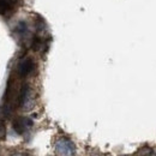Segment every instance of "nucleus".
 Here are the masks:
<instances>
[{
	"label": "nucleus",
	"instance_id": "3",
	"mask_svg": "<svg viewBox=\"0 0 156 156\" xmlns=\"http://www.w3.org/2000/svg\"><path fill=\"white\" fill-rule=\"evenodd\" d=\"M31 125H33V121H31L30 119L24 118V117H20V118H17V119H15V121H13V124H12L15 131H16L17 133H20V135L24 133L25 131H28V130L31 127Z\"/></svg>",
	"mask_w": 156,
	"mask_h": 156
},
{
	"label": "nucleus",
	"instance_id": "2",
	"mask_svg": "<svg viewBox=\"0 0 156 156\" xmlns=\"http://www.w3.org/2000/svg\"><path fill=\"white\" fill-rule=\"evenodd\" d=\"M34 70V61L30 58L22 59L17 65V75L20 77H27L29 76Z\"/></svg>",
	"mask_w": 156,
	"mask_h": 156
},
{
	"label": "nucleus",
	"instance_id": "1",
	"mask_svg": "<svg viewBox=\"0 0 156 156\" xmlns=\"http://www.w3.org/2000/svg\"><path fill=\"white\" fill-rule=\"evenodd\" d=\"M55 151L59 156H73L75 145L71 140L66 138H61L55 143Z\"/></svg>",
	"mask_w": 156,
	"mask_h": 156
},
{
	"label": "nucleus",
	"instance_id": "4",
	"mask_svg": "<svg viewBox=\"0 0 156 156\" xmlns=\"http://www.w3.org/2000/svg\"><path fill=\"white\" fill-rule=\"evenodd\" d=\"M16 0H0V15H6L13 10Z\"/></svg>",
	"mask_w": 156,
	"mask_h": 156
},
{
	"label": "nucleus",
	"instance_id": "6",
	"mask_svg": "<svg viewBox=\"0 0 156 156\" xmlns=\"http://www.w3.org/2000/svg\"><path fill=\"white\" fill-rule=\"evenodd\" d=\"M15 156H29V155H27V154H16Z\"/></svg>",
	"mask_w": 156,
	"mask_h": 156
},
{
	"label": "nucleus",
	"instance_id": "5",
	"mask_svg": "<svg viewBox=\"0 0 156 156\" xmlns=\"http://www.w3.org/2000/svg\"><path fill=\"white\" fill-rule=\"evenodd\" d=\"M6 136V129H5V124L4 121L0 119V139H4Z\"/></svg>",
	"mask_w": 156,
	"mask_h": 156
}]
</instances>
